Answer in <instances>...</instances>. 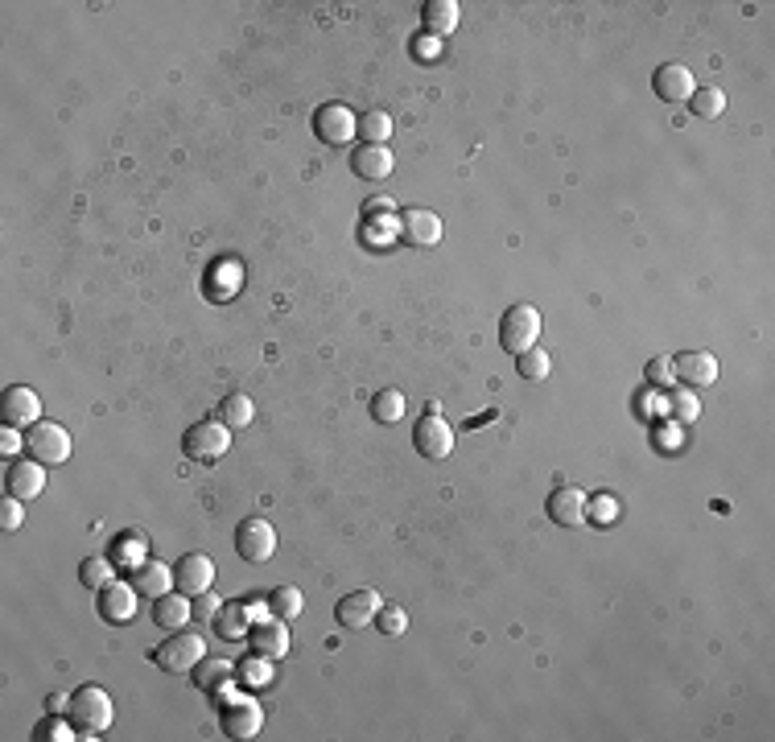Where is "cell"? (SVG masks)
Wrapping results in <instances>:
<instances>
[{
    "label": "cell",
    "mask_w": 775,
    "mask_h": 742,
    "mask_svg": "<svg viewBox=\"0 0 775 742\" xmlns=\"http://www.w3.org/2000/svg\"><path fill=\"white\" fill-rule=\"evenodd\" d=\"M380 606H384V598H380L376 590H355V594H347V598L339 602L334 619H339L347 631H359V627H367V623L380 615Z\"/></svg>",
    "instance_id": "2e32d148"
},
{
    "label": "cell",
    "mask_w": 775,
    "mask_h": 742,
    "mask_svg": "<svg viewBox=\"0 0 775 742\" xmlns=\"http://www.w3.org/2000/svg\"><path fill=\"white\" fill-rule=\"evenodd\" d=\"M367 207H372L376 215H392V198H372V202H367Z\"/></svg>",
    "instance_id": "7bdbcfd3"
},
{
    "label": "cell",
    "mask_w": 775,
    "mask_h": 742,
    "mask_svg": "<svg viewBox=\"0 0 775 742\" xmlns=\"http://www.w3.org/2000/svg\"><path fill=\"white\" fill-rule=\"evenodd\" d=\"M549 520L561 528H582L590 520V499L578 487H557L549 495Z\"/></svg>",
    "instance_id": "7c38bea8"
},
{
    "label": "cell",
    "mask_w": 775,
    "mask_h": 742,
    "mask_svg": "<svg viewBox=\"0 0 775 742\" xmlns=\"http://www.w3.org/2000/svg\"><path fill=\"white\" fill-rule=\"evenodd\" d=\"M400 231H404V240L409 244L433 248L437 240H442V219H437L433 211H425V207H413V211L400 215Z\"/></svg>",
    "instance_id": "d6986e66"
},
{
    "label": "cell",
    "mask_w": 775,
    "mask_h": 742,
    "mask_svg": "<svg viewBox=\"0 0 775 742\" xmlns=\"http://www.w3.org/2000/svg\"><path fill=\"white\" fill-rule=\"evenodd\" d=\"M314 132L326 145H351L355 132H359V116L347 104H322L314 112Z\"/></svg>",
    "instance_id": "52a82bcc"
},
{
    "label": "cell",
    "mask_w": 775,
    "mask_h": 742,
    "mask_svg": "<svg viewBox=\"0 0 775 742\" xmlns=\"http://www.w3.org/2000/svg\"><path fill=\"white\" fill-rule=\"evenodd\" d=\"M219 726H223V734H227V738H235V742L256 738V734H260V726H264V710H260V701H252V697H227V705L219 710Z\"/></svg>",
    "instance_id": "8992f818"
},
{
    "label": "cell",
    "mask_w": 775,
    "mask_h": 742,
    "mask_svg": "<svg viewBox=\"0 0 775 742\" xmlns=\"http://www.w3.org/2000/svg\"><path fill=\"white\" fill-rule=\"evenodd\" d=\"M231 668H235V664H227V660H207V656H202V660L194 664L190 677H194V685H198L202 693H223V685L231 681Z\"/></svg>",
    "instance_id": "603a6c76"
},
{
    "label": "cell",
    "mask_w": 775,
    "mask_h": 742,
    "mask_svg": "<svg viewBox=\"0 0 775 742\" xmlns=\"http://www.w3.org/2000/svg\"><path fill=\"white\" fill-rule=\"evenodd\" d=\"M372 417H376L380 425H396V421L404 417V396H400L396 388L376 392V400H372Z\"/></svg>",
    "instance_id": "4dcf8cb0"
},
{
    "label": "cell",
    "mask_w": 775,
    "mask_h": 742,
    "mask_svg": "<svg viewBox=\"0 0 775 742\" xmlns=\"http://www.w3.org/2000/svg\"><path fill=\"white\" fill-rule=\"evenodd\" d=\"M132 586H137L141 598H161V594H170L174 590V569L170 565H161V561H145L137 565V573H132Z\"/></svg>",
    "instance_id": "7402d4cb"
},
{
    "label": "cell",
    "mask_w": 775,
    "mask_h": 742,
    "mask_svg": "<svg viewBox=\"0 0 775 742\" xmlns=\"http://www.w3.org/2000/svg\"><path fill=\"white\" fill-rule=\"evenodd\" d=\"M0 413H5V425H13V429L38 425L42 421V400L33 388L13 384V388H5V396H0Z\"/></svg>",
    "instance_id": "30bf717a"
},
{
    "label": "cell",
    "mask_w": 775,
    "mask_h": 742,
    "mask_svg": "<svg viewBox=\"0 0 775 742\" xmlns=\"http://www.w3.org/2000/svg\"><path fill=\"white\" fill-rule=\"evenodd\" d=\"M46 710H50V714H66V710H71V697H66V693L46 697Z\"/></svg>",
    "instance_id": "60d3db41"
},
{
    "label": "cell",
    "mask_w": 775,
    "mask_h": 742,
    "mask_svg": "<svg viewBox=\"0 0 775 742\" xmlns=\"http://www.w3.org/2000/svg\"><path fill=\"white\" fill-rule=\"evenodd\" d=\"M392 137V116L388 112H363L359 116V141L363 145H384Z\"/></svg>",
    "instance_id": "83f0119b"
},
{
    "label": "cell",
    "mask_w": 775,
    "mask_h": 742,
    "mask_svg": "<svg viewBox=\"0 0 775 742\" xmlns=\"http://www.w3.org/2000/svg\"><path fill=\"white\" fill-rule=\"evenodd\" d=\"M0 437H5V442H0V450H5V454H13V450L21 446V437H17V429H13V425H9L5 433H0Z\"/></svg>",
    "instance_id": "b9f144b4"
},
{
    "label": "cell",
    "mask_w": 775,
    "mask_h": 742,
    "mask_svg": "<svg viewBox=\"0 0 775 742\" xmlns=\"http://www.w3.org/2000/svg\"><path fill=\"white\" fill-rule=\"evenodd\" d=\"M137 586H124L120 578L108 582L104 590H99V615H104L108 623H132L137 619Z\"/></svg>",
    "instance_id": "5bb4252c"
},
{
    "label": "cell",
    "mask_w": 775,
    "mask_h": 742,
    "mask_svg": "<svg viewBox=\"0 0 775 742\" xmlns=\"http://www.w3.org/2000/svg\"><path fill=\"white\" fill-rule=\"evenodd\" d=\"M652 87H656V95L664 99V104H685V99L697 91V83H693L685 62H664L660 71L652 75Z\"/></svg>",
    "instance_id": "9a60e30c"
},
{
    "label": "cell",
    "mask_w": 775,
    "mask_h": 742,
    "mask_svg": "<svg viewBox=\"0 0 775 742\" xmlns=\"http://www.w3.org/2000/svg\"><path fill=\"white\" fill-rule=\"evenodd\" d=\"M235 677H240L244 685H268L273 681V672H268V656H248L244 664H240V672H235Z\"/></svg>",
    "instance_id": "e575fe53"
},
{
    "label": "cell",
    "mask_w": 775,
    "mask_h": 742,
    "mask_svg": "<svg viewBox=\"0 0 775 742\" xmlns=\"http://www.w3.org/2000/svg\"><path fill=\"white\" fill-rule=\"evenodd\" d=\"M25 450L29 458H38L42 466H58L71 458V433H66L58 421H38V425H29L25 433Z\"/></svg>",
    "instance_id": "3957f363"
},
{
    "label": "cell",
    "mask_w": 775,
    "mask_h": 742,
    "mask_svg": "<svg viewBox=\"0 0 775 742\" xmlns=\"http://www.w3.org/2000/svg\"><path fill=\"white\" fill-rule=\"evenodd\" d=\"M182 450L194 458V462H219L227 450H231V429L223 421H198L186 429V442Z\"/></svg>",
    "instance_id": "277c9868"
},
{
    "label": "cell",
    "mask_w": 775,
    "mask_h": 742,
    "mask_svg": "<svg viewBox=\"0 0 775 742\" xmlns=\"http://www.w3.org/2000/svg\"><path fill=\"white\" fill-rule=\"evenodd\" d=\"M252 417H256V404L244 392L223 396V404L215 409V421H223L227 429H244V425H252Z\"/></svg>",
    "instance_id": "d4e9b609"
},
{
    "label": "cell",
    "mask_w": 775,
    "mask_h": 742,
    "mask_svg": "<svg viewBox=\"0 0 775 742\" xmlns=\"http://www.w3.org/2000/svg\"><path fill=\"white\" fill-rule=\"evenodd\" d=\"M668 413L677 417V421H685V425H693L697 417H701V400L689 392V388H677L668 396Z\"/></svg>",
    "instance_id": "d6a6232c"
},
{
    "label": "cell",
    "mask_w": 775,
    "mask_h": 742,
    "mask_svg": "<svg viewBox=\"0 0 775 742\" xmlns=\"http://www.w3.org/2000/svg\"><path fill=\"white\" fill-rule=\"evenodd\" d=\"M190 602H194V623H215V619H219V611H223V598H215L211 590L194 594Z\"/></svg>",
    "instance_id": "8d00e7d4"
},
{
    "label": "cell",
    "mask_w": 775,
    "mask_h": 742,
    "mask_svg": "<svg viewBox=\"0 0 775 742\" xmlns=\"http://www.w3.org/2000/svg\"><path fill=\"white\" fill-rule=\"evenodd\" d=\"M672 371L689 384V388H705V384H718V359L710 351H685L681 359H672Z\"/></svg>",
    "instance_id": "ac0fdd59"
},
{
    "label": "cell",
    "mask_w": 775,
    "mask_h": 742,
    "mask_svg": "<svg viewBox=\"0 0 775 742\" xmlns=\"http://www.w3.org/2000/svg\"><path fill=\"white\" fill-rule=\"evenodd\" d=\"M207 656V644H202V635H170L165 644L153 652L157 668L165 672H194V664Z\"/></svg>",
    "instance_id": "9c48e42d"
},
{
    "label": "cell",
    "mask_w": 775,
    "mask_h": 742,
    "mask_svg": "<svg viewBox=\"0 0 775 742\" xmlns=\"http://www.w3.org/2000/svg\"><path fill=\"white\" fill-rule=\"evenodd\" d=\"M264 602H268V611H273L277 619H297L301 606H306V602H301V590L297 586H277Z\"/></svg>",
    "instance_id": "f1b7e54d"
},
{
    "label": "cell",
    "mask_w": 775,
    "mask_h": 742,
    "mask_svg": "<svg viewBox=\"0 0 775 742\" xmlns=\"http://www.w3.org/2000/svg\"><path fill=\"white\" fill-rule=\"evenodd\" d=\"M211 582H215V561L207 553H186L174 565V586L182 594H190V598L202 594V590H211Z\"/></svg>",
    "instance_id": "4fadbf2b"
},
{
    "label": "cell",
    "mask_w": 775,
    "mask_h": 742,
    "mask_svg": "<svg viewBox=\"0 0 775 742\" xmlns=\"http://www.w3.org/2000/svg\"><path fill=\"white\" fill-rule=\"evenodd\" d=\"M25 524V503L21 499H5V503H0V532H17Z\"/></svg>",
    "instance_id": "74e56055"
},
{
    "label": "cell",
    "mask_w": 775,
    "mask_h": 742,
    "mask_svg": "<svg viewBox=\"0 0 775 742\" xmlns=\"http://www.w3.org/2000/svg\"><path fill=\"white\" fill-rule=\"evenodd\" d=\"M5 491H9L13 499H21V503L38 499V495L46 491V466H42L38 458H21V462H13V466L5 470Z\"/></svg>",
    "instance_id": "8fae6325"
},
{
    "label": "cell",
    "mask_w": 775,
    "mask_h": 742,
    "mask_svg": "<svg viewBox=\"0 0 775 742\" xmlns=\"http://www.w3.org/2000/svg\"><path fill=\"white\" fill-rule=\"evenodd\" d=\"M248 639H252V652L256 656H268V660H281L285 652H289V627H285V619H256V627L248 631Z\"/></svg>",
    "instance_id": "e0dca14e"
},
{
    "label": "cell",
    "mask_w": 775,
    "mask_h": 742,
    "mask_svg": "<svg viewBox=\"0 0 775 742\" xmlns=\"http://www.w3.org/2000/svg\"><path fill=\"white\" fill-rule=\"evenodd\" d=\"M153 619H157V627H165V631H182V627H190V619H194V602H190V594H161L157 602H153Z\"/></svg>",
    "instance_id": "44dd1931"
},
{
    "label": "cell",
    "mask_w": 775,
    "mask_h": 742,
    "mask_svg": "<svg viewBox=\"0 0 775 742\" xmlns=\"http://www.w3.org/2000/svg\"><path fill=\"white\" fill-rule=\"evenodd\" d=\"M79 578H83L87 590H104L108 582H116V569H112V561H104V557H87Z\"/></svg>",
    "instance_id": "1f68e13d"
},
{
    "label": "cell",
    "mask_w": 775,
    "mask_h": 742,
    "mask_svg": "<svg viewBox=\"0 0 775 742\" xmlns=\"http://www.w3.org/2000/svg\"><path fill=\"white\" fill-rule=\"evenodd\" d=\"M376 623H380V631H384V635H404V631H409V615H404V606H396V602L380 606Z\"/></svg>",
    "instance_id": "d590c367"
},
{
    "label": "cell",
    "mask_w": 775,
    "mask_h": 742,
    "mask_svg": "<svg viewBox=\"0 0 775 742\" xmlns=\"http://www.w3.org/2000/svg\"><path fill=\"white\" fill-rule=\"evenodd\" d=\"M66 714H71L79 738H95V734H104L112 726L116 705H112V697L99 685H83L79 693H71V710H66Z\"/></svg>",
    "instance_id": "6da1fadb"
},
{
    "label": "cell",
    "mask_w": 775,
    "mask_h": 742,
    "mask_svg": "<svg viewBox=\"0 0 775 742\" xmlns=\"http://www.w3.org/2000/svg\"><path fill=\"white\" fill-rule=\"evenodd\" d=\"M235 553H240L248 565H264L277 553V528L268 520H260V516H248L240 528H235Z\"/></svg>",
    "instance_id": "5b68a950"
},
{
    "label": "cell",
    "mask_w": 775,
    "mask_h": 742,
    "mask_svg": "<svg viewBox=\"0 0 775 742\" xmlns=\"http://www.w3.org/2000/svg\"><path fill=\"white\" fill-rule=\"evenodd\" d=\"M689 108H693V116H701V120H718V116L726 112V91H722V87H697V91L689 95Z\"/></svg>",
    "instance_id": "4316f807"
},
{
    "label": "cell",
    "mask_w": 775,
    "mask_h": 742,
    "mask_svg": "<svg viewBox=\"0 0 775 742\" xmlns=\"http://www.w3.org/2000/svg\"><path fill=\"white\" fill-rule=\"evenodd\" d=\"M33 738H38V742H71V738H79V730H75V722L66 726L62 714H50L38 730H33Z\"/></svg>",
    "instance_id": "836d02e7"
},
{
    "label": "cell",
    "mask_w": 775,
    "mask_h": 742,
    "mask_svg": "<svg viewBox=\"0 0 775 742\" xmlns=\"http://www.w3.org/2000/svg\"><path fill=\"white\" fill-rule=\"evenodd\" d=\"M549 367H553V359H549V351H541V347H528V351H520L516 355V371L524 380H545L549 376Z\"/></svg>",
    "instance_id": "f546056e"
},
{
    "label": "cell",
    "mask_w": 775,
    "mask_h": 742,
    "mask_svg": "<svg viewBox=\"0 0 775 742\" xmlns=\"http://www.w3.org/2000/svg\"><path fill=\"white\" fill-rule=\"evenodd\" d=\"M215 631H219L223 639H248V631H252V611H248V606H240V602H223V611H219V619H215Z\"/></svg>",
    "instance_id": "cb8c5ba5"
},
{
    "label": "cell",
    "mask_w": 775,
    "mask_h": 742,
    "mask_svg": "<svg viewBox=\"0 0 775 742\" xmlns=\"http://www.w3.org/2000/svg\"><path fill=\"white\" fill-rule=\"evenodd\" d=\"M413 446L421 458H433V462H442L454 454V429L442 421V413H425L413 429Z\"/></svg>",
    "instance_id": "ba28073f"
},
{
    "label": "cell",
    "mask_w": 775,
    "mask_h": 742,
    "mask_svg": "<svg viewBox=\"0 0 775 742\" xmlns=\"http://www.w3.org/2000/svg\"><path fill=\"white\" fill-rule=\"evenodd\" d=\"M536 339H541V310L536 306H512L499 318V343L508 355H520V351L536 347Z\"/></svg>",
    "instance_id": "7a4b0ae2"
},
{
    "label": "cell",
    "mask_w": 775,
    "mask_h": 742,
    "mask_svg": "<svg viewBox=\"0 0 775 742\" xmlns=\"http://www.w3.org/2000/svg\"><path fill=\"white\" fill-rule=\"evenodd\" d=\"M458 21H462L458 0H429V5H425V25L433 33H454Z\"/></svg>",
    "instance_id": "484cf974"
},
{
    "label": "cell",
    "mask_w": 775,
    "mask_h": 742,
    "mask_svg": "<svg viewBox=\"0 0 775 742\" xmlns=\"http://www.w3.org/2000/svg\"><path fill=\"white\" fill-rule=\"evenodd\" d=\"M351 170L367 182H384L396 170V157H392L388 145H359L355 157H351Z\"/></svg>",
    "instance_id": "ffe728a7"
},
{
    "label": "cell",
    "mask_w": 775,
    "mask_h": 742,
    "mask_svg": "<svg viewBox=\"0 0 775 742\" xmlns=\"http://www.w3.org/2000/svg\"><path fill=\"white\" fill-rule=\"evenodd\" d=\"M590 516H598V520H611V516H615V499H611V495H598V499H590Z\"/></svg>",
    "instance_id": "ab89813d"
},
{
    "label": "cell",
    "mask_w": 775,
    "mask_h": 742,
    "mask_svg": "<svg viewBox=\"0 0 775 742\" xmlns=\"http://www.w3.org/2000/svg\"><path fill=\"white\" fill-rule=\"evenodd\" d=\"M677 371H672V359L668 355H656L652 363H648V384H668Z\"/></svg>",
    "instance_id": "f35d334b"
}]
</instances>
